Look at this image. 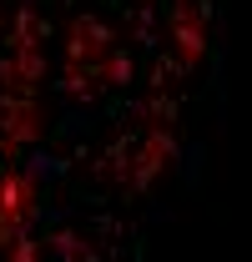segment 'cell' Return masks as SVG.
Here are the masks:
<instances>
[{
	"label": "cell",
	"instance_id": "2",
	"mask_svg": "<svg viewBox=\"0 0 252 262\" xmlns=\"http://www.w3.org/2000/svg\"><path fill=\"white\" fill-rule=\"evenodd\" d=\"M166 31H172V51L192 66L217 51V40H207V26H197V15L187 5H166Z\"/></svg>",
	"mask_w": 252,
	"mask_h": 262
},
{
	"label": "cell",
	"instance_id": "12",
	"mask_svg": "<svg viewBox=\"0 0 252 262\" xmlns=\"http://www.w3.org/2000/svg\"><path fill=\"white\" fill-rule=\"evenodd\" d=\"M81 262H106V257L96 252V242H91V247H86V257H81Z\"/></svg>",
	"mask_w": 252,
	"mask_h": 262
},
{
	"label": "cell",
	"instance_id": "15",
	"mask_svg": "<svg viewBox=\"0 0 252 262\" xmlns=\"http://www.w3.org/2000/svg\"><path fill=\"white\" fill-rule=\"evenodd\" d=\"M66 5H71V0H66Z\"/></svg>",
	"mask_w": 252,
	"mask_h": 262
},
{
	"label": "cell",
	"instance_id": "10",
	"mask_svg": "<svg viewBox=\"0 0 252 262\" xmlns=\"http://www.w3.org/2000/svg\"><path fill=\"white\" fill-rule=\"evenodd\" d=\"M126 40H131V46H141V51H152V56H161V31H157V26H131Z\"/></svg>",
	"mask_w": 252,
	"mask_h": 262
},
{
	"label": "cell",
	"instance_id": "14",
	"mask_svg": "<svg viewBox=\"0 0 252 262\" xmlns=\"http://www.w3.org/2000/svg\"><path fill=\"white\" fill-rule=\"evenodd\" d=\"M0 31H5V10H0Z\"/></svg>",
	"mask_w": 252,
	"mask_h": 262
},
{
	"label": "cell",
	"instance_id": "1",
	"mask_svg": "<svg viewBox=\"0 0 252 262\" xmlns=\"http://www.w3.org/2000/svg\"><path fill=\"white\" fill-rule=\"evenodd\" d=\"M71 151H56V146H31L26 157H20V177L31 182V192H56V182H66L71 177Z\"/></svg>",
	"mask_w": 252,
	"mask_h": 262
},
{
	"label": "cell",
	"instance_id": "3",
	"mask_svg": "<svg viewBox=\"0 0 252 262\" xmlns=\"http://www.w3.org/2000/svg\"><path fill=\"white\" fill-rule=\"evenodd\" d=\"M96 121H106V116H101V106H76V101H71V106H61V116H56L51 136H56V141H71V146H76V141H91Z\"/></svg>",
	"mask_w": 252,
	"mask_h": 262
},
{
	"label": "cell",
	"instance_id": "13",
	"mask_svg": "<svg viewBox=\"0 0 252 262\" xmlns=\"http://www.w3.org/2000/svg\"><path fill=\"white\" fill-rule=\"evenodd\" d=\"M15 5H40V0H15Z\"/></svg>",
	"mask_w": 252,
	"mask_h": 262
},
{
	"label": "cell",
	"instance_id": "8",
	"mask_svg": "<svg viewBox=\"0 0 252 262\" xmlns=\"http://www.w3.org/2000/svg\"><path fill=\"white\" fill-rule=\"evenodd\" d=\"M177 116H182V101H177V96H166V91L152 96V121H157V126H172Z\"/></svg>",
	"mask_w": 252,
	"mask_h": 262
},
{
	"label": "cell",
	"instance_id": "6",
	"mask_svg": "<svg viewBox=\"0 0 252 262\" xmlns=\"http://www.w3.org/2000/svg\"><path fill=\"white\" fill-rule=\"evenodd\" d=\"M106 86H111L116 96H126V91L136 86V61H131V51H126V46H116V51L106 56Z\"/></svg>",
	"mask_w": 252,
	"mask_h": 262
},
{
	"label": "cell",
	"instance_id": "11",
	"mask_svg": "<svg viewBox=\"0 0 252 262\" xmlns=\"http://www.w3.org/2000/svg\"><path fill=\"white\" fill-rule=\"evenodd\" d=\"M121 116H131V121H152V101H141V96H121Z\"/></svg>",
	"mask_w": 252,
	"mask_h": 262
},
{
	"label": "cell",
	"instance_id": "9",
	"mask_svg": "<svg viewBox=\"0 0 252 262\" xmlns=\"http://www.w3.org/2000/svg\"><path fill=\"white\" fill-rule=\"evenodd\" d=\"M111 237H121V217H111V212H96V222H91V242H111Z\"/></svg>",
	"mask_w": 252,
	"mask_h": 262
},
{
	"label": "cell",
	"instance_id": "7",
	"mask_svg": "<svg viewBox=\"0 0 252 262\" xmlns=\"http://www.w3.org/2000/svg\"><path fill=\"white\" fill-rule=\"evenodd\" d=\"M177 171H182V187H187V192H202V177H207V141H187Z\"/></svg>",
	"mask_w": 252,
	"mask_h": 262
},
{
	"label": "cell",
	"instance_id": "5",
	"mask_svg": "<svg viewBox=\"0 0 252 262\" xmlns=\"http://www.w3.org/2000/svg\"><path fill=\"white\" fill-rule=\"evenodd\" d=\"M20 91H40V81H46V71H51V56H46V46L40 40H31L20 56Z\"/></svg>",
	"mask_w": 252,
	"mask_h": 262
},
{
	"label": "cell",
	"instance_id": "4",
	"mask_svg": "<svg viewBox=\"0 0 252 262\" xmlns=\"http://www.w3.org/2000/svg\"><path fill=\"white\" fill-rule=\"evenodd\" d=\"M71 35H81V40L91 46L96 61H106V56L116 51V26H111V20H101L96 10H81V15L71 20Z\"/></svg>",
	"mask_w": 252,
	"mask_h": 262
}]
</instances>
